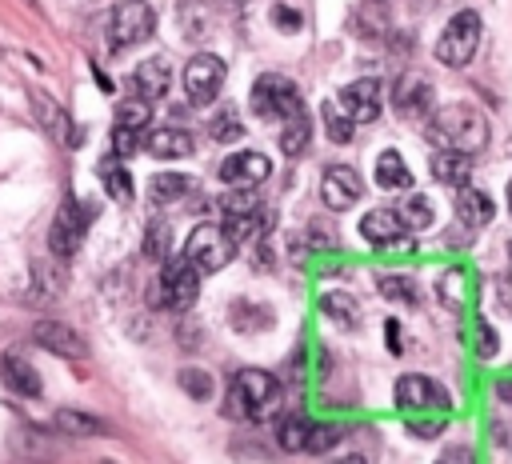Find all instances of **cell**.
I'll return each instance as SVG.
<instances>
[{
	"instance_id": "6da1fadb",
	"label": "cell",
	"mask_w": 512,
	"mask_h": 464,
	"mask_svg": "<svg viewBox=\"0 0 512 464\" xmlns=\"http://www.w3.org/2000/svg\"><path fill=\"white\" fill-rule=\"evenodd\" d=\"M424 136H428L436 148H444V152H464V156H472V152H480V148L488 144V120H484V112L472 108V104H444L440 112H432Z\"/></svg>"
},
{
	"instance_id": "7a4b0ae2",
	"label": "cell",
	"mask_w": 512,
	"mask_h": 464,
	"mask_svg": "<svg viewBox=\"0 0 512 464\" xmlns=\"http://www.w3.org/2000/svg\"><path fill=\"white\" fill-rule=\"evenodd\" d=\"M224 408H228V416L252 420V424L276 416V408H280V380L272 372H264V368H240L232 376V384H228Z\"/></svg>"
},
{
	"instance_id": "3957f363",
	"label": "cell",
	"mask_w": 512,
	"mask_h": 464,
	"mask_svg": "<svg viewBox=\"0 0 512 464\" xmlns=\"http://www.w3.org/2000/svg\"><path fill=\"white\" fill-rule=\"evenodd\" d=\"M480 32H484L480 12L460 8V12L444 24V32H440V40H436V60L448 64V68H464V64L476 56V48H480Z\"/></svg>"
},
{
	"instance_id": "277c9868",
	"label": "cell",
	"mask_w": 512,
	"mask_h": 464,
	"mask_svg": "<svg viewBox=\"0 0 512 464\" xmlns=\"http://www.w3.org/2000/svg\"><path fill=\"white\" fill-rule=\"evenodd\" d=\"M196 296H200V272L184 256L164 260V268H160V276L152 284V304L172 308V312H184V308L196 304Z\"/></svg>"
},
{
	"instance_id": "5b68a950",
	"label": "cell",
	"mask_w": 512,
	"mask_h": 464,
	"mask_svg": "<svg viewBox=\"0 0 512 464\" xmlns=\"http://www.w3.org/2000/svg\"><path fill=\"white\" fill-rule=\"evenodd\" d=\"M252 112L260 120H288L296 112H304V100H300V88L280 76V72H264L256 76L252 84Z\"/></svg>"
},
{
	"instance_id": "8992f818",
	"label": "cell",
	"mask_w": 512,
	"mask_h": 464,
	"mask_svg": "<svg viewBox=\"0 0 512 464\" xmlns=\"http://www.w3.org/2000/svg\"><path fill=\"white\" fill-rule=\"evenodd\" d=\"M232 256H236V244L220 224H196L184 240V260L196 272H220L224 264H232Z\"/></svg>"
},
{
	"instance_id": "52a82bcc",
	"label": "cell",
	"mask_w": 512,
	"mask_h": 464,
	"mask_svg": "<svg viewBox=\"0 0 512 464\" xmlns=\"http://www.w3.org/2000/svg\"><path fill=\"white\" fill-rule=\"evenodd\" d=\"M152 32H156V12L148 8V0H120L108 20V48L124 52V48L148 40Z\"/></svg>"
},
{
	"instance_id": "ba28073f",
	"label": "cell",
	"mask_w": 512,
	"mask_h": 464,
	"mask_svg": "<svg viewBox=\"0 0 512 464\" xmlns=\"http://www.w3.org/2000/svg\"><path fill=\"white\" fill-rule=\"evenodd\" d=\"M88 224H92V208H80V200H64V204L56 208L52 228H48V248H52V256H60V260L76 256L80 244H84Z\"/></svg>"
},
{
	"instance_id": "9c48e42d",
	"label": "cell",
	"mask_w": 512,
	"mask_h": 464,
	"mask_svg": "<svg viewBox=\"0 0 512 464\" xmlns=\"http://www.w3.org/2000/svg\"><path fill=\"white\" fill-rule=\"evenodd\" d=\"M224 88V60L212 56V52H196L188 64H184V92L192 104H208L216 100V92Z\"/></svg>"
},
{
	"instance_id": "30bf717a",
	"label": "cell",
	"mask_w": 512,
	"mask_h": 464,
	"mask_svg": "<svg viewBox=\"0 0 512 464\" xmlns=\"http://www.w3.org/2000/svg\"><path fill=\"white\" fill-rule=\"evenodd\" d=\"M336 104H340V112H344L352 124H372V120L380 116V108H384L380 80H376V76H360V80L344 84L340 96H336Z\"/></svg>"
},
{
	"instance_id": "8fae6325",
	"label": "cell",
	"mask_w": 512,
	"mask_h": 464,
	"mask_svg": "<svg viewBox=\"0 0 512 464\" xmlns=\"http://www.w3.org/2000/svg\"><path fill=\"white\" fill-rule=\"evenodd\" d=\"M360 192H364V180H360V172L348 168V164H332V168L320 176V200H324L332 212H344L348 204H356Z\"/></svg>"
},
{
	"instance_id": "7c38bea8",
	"label": "cell",
	"mask_w": 512,
	"mask_h": 464,
	"mask_svg": "<svg viewBox=\"0 0 512 464\" xmlns=\"http://www.w3.org/2000/svg\"><path fill=\"white\" fill-rule=\"evenodd\" d=\"M216 172H220V180H224L228 188H256V184L268 180L272 160H268L264 152H236V156H228Z\"/></svg>"
},
{
	"instance_id": "4fadbf2b",
	"label": "cell",
	"mask_w": 512,
	"mask_h": 464,
	"mask_svg": "<svg viewBox=\"0 0 512 464\" xmlns=\"http://www.w3.org/2000/svg\"><path fill=\"white\" fill-rule=\"evenodd\" d=\"M360 236L376 248H396V244H408V228L404 220L396 216V208H368L360 216Z\"/></svg>"
},
{
	"instance_id": "5bb4252c",
	"label": "cell",
	"mask_w": 512,
	"mask_h": 464,
	"mask_svg": "<svg viewBox=\"0 0 512 464\" xmlns=\"http://www.w3.org/2000/svg\"><path fill=\"white\" fill-rule=\"evenodd\" d=\"M396 404L400 408H416V412H424V408H444L448 404V392L432 380V376H420V372H408V376H400L396 380Z\"/></svg>"
},
{
	"instance_id": "9a60e30c",
	"label": "cell",
	"mask_w": 512,
	"mask_h": 464,
	"mask_svg": "<svg viewBox=\"0 0 512 464\" xmlns=\"http://www.w3.org/2000/svg\"><path fill=\"white\" fill-rule=\"evenodd\" d=\"M32 340H36L40 348L64 356V360H80V356H84V340H80L76 328H68L64 320H40V324L32 328Z\"/></svg>"
},
{
	"instance_id": "2e32d148",
	"label": "cell",
	"mask_w": 512,
	"mask_h": 464,
	"mask_svg": "<svg viewBox=\"0 0 512 464\" xmlns=\"http://www.w3.org/2000/svg\"><path fill=\"white\" fill-rule=\"evenodd\" d=\"M168 88H172V72H168V60H164V56H152V60L136 64V72H132V92H136V100L152 104V100H160Z\"/></svg>"
},
{
	"instance_id": "e0dca14e",
	"label": "cell",
	"mask_w": 512,
	"mask_h": 464,
	"mask_svg": "<svg viewBox=\"0 0 512 464\" xmlns=\"http://www.w3.org/2000/svg\"><path fill=\"white\" fill-rule=\"evenodd\" d=\"M144 152H152L156 160H180V156H192V132L184 128H152L144 140H140Z\"/></svg>"
},
{
	"instance_id": "ac0fdd59",
	"label": "cell",
	"mask_w": 512,
	"mask_h": 464,
	"mask_svg": "<svg viewBox=\"0 0 512 464\" xmlns=\"http://www.w3.org/2000/svg\"><path fill=\"white\" fill-rule=\"evenodd\" d=\"M36 120L48 128V136H56L64 148H80V132H76V124L68 120V112L56 104V100H48V96H36Z\"/></svg>"
},
{
	"instance_id": "d6986e66",
	"label": "cell",
	"mask_w": 512,
	"mask_h": 464,
	"mask_svg": "<svg viewBox=\"0 0 512 464\" xmlns=\"http://www.w3.org/2000/svg\"><path fill=\"white\" fill-rule=\"evenodd\" d=\"M0 376H4V384L16 392V396H40V376H36V368L24 360V356H16V352H4L0 356Z\"/></svg>"
},
{
	"instance_id": "ffe728a7",
	"label": "cell",
	"mask_w": 512,
	"mask_h": 464,
	"mask_svg": "<svg viewBox=\"0 0 512 464\" xmlns=\"http://www.w3.org/2000/svg\"><path fill=\"white\" fill-rule=\"evenodd\" d=\"M456 216L468 224V228H480V224H488L492 216H496V204H492V196L484 192V188H456Z\"/></svg>"
},
{
	"instance_id": "44dd1931",
	"label": "cell",
	"mask_w": 512,
	"mask_h": 464,
	"mask_svg": "<svg viewBox=\"0 0 512 464\" xmlns=\"http://www.w3.org/2000/svg\"><path fill=\"white\" fill-rule=\"evenodd\" d=\"M432 176H436L440 184H448V188H464L468 176H472V156L436 148V152H432Z\"/></svg>"
},
{
	"instance_id": "7402d4cb",
	"label": "cell",
	"mask_w": 512,
	"mask_h": 464,
	"mask_svg": "<svg viewBox=\"0 0 512 464\" xmlns=\"http://www.w3.org/2000/svg\"><path fill=\"white\" fill-rule=\"evenodd\" d=\"M96 176H100V184H104V192H108L112 200H120V204L132 200V176H128V168L120 164V156H104V160L96 164Z\"/></svg>"
},
{
	"instance_id": "603a6c76",
	"label": "cell",
	"mask_w": 512,
	"mask_h": 464,
	"mask_svg": "<svg viewBox=\"0 0 512 464\" xmlns=\"http://www.w3.org/2000/svg\"><path fill=\"white\" fill-rule=\"evenodd\" d=\"M396 108H400V116H428V108H432V84L428 80H404L400 88H396Z\"/></svg>"
},
{
	"instance_id": "cb8c5ba5",
	"label": "cell",
	"mask_w": 512,
	"mask_h": 464,
	"mask_svg": "<svg viewBox=\"0 0 512 464\" xmlns=\"http://www.w3.org/2000/svg\"><path fill=\"white\" fill-rule=\"evenodd\" d=\"M188 192H192V176H184V172H160V176L148 180L152 204H172V200H180Z\"/></svg>"
},
{
	"instance_id": "d4e9b609",
	"label": "cell",
	"mask_w": 512,
	"mask_h": 464,
	"mask_svg": "<svg viewBox=\"0 0 512 464\" xmlns=\"http://www.w3.org/2000/svg\"><path fill=\"white\" fill-rule=\"evenodd\" d=\"M308 140H312V120H308V112L288 116V120H284V132H280L284 156H300V152L308 148Z\"/></svg>"
},
{
	"instance_id": "484cf974",
	"label": "cell",
	"mask_w": 512,
	"mask_h": 464,
	"mask_svg": "<svg viewBox=\"0 0 512 464\" xmlns=\"http://www.w3.org/2000/svg\"><path fill=\"white\" fill-rule=\"evenodd\" d=\"M376 184L380 188H408L412 184V172L404 168V160H400V152H380L376 156Z\"/></svg>"
},
{
	"instance_id": "4316f807",
	"label": "cell",
	"mask_w": 512,
	"mask_h": 464,
	"mask_svg": "<svg viewBox=\"0 0 512 464\" xmlns=\"http://www.w3.org/2000/svg\"><path fill=\"white\" fill-rule=\"evenodd\" d=\"M396 216L404 220L408 232H424V228L432 224V204H428V196L412 192V196H404V204L396 208Z\"/></svg>"
},
{
	"instance_id": "83f0119b",
	"label": "cell",
	"mask_w": 512,
	"mask_h": 464,
	"mask_svg": "<svg viewBox=\"0 0 512 464\" xmlns=\"http://www.w3.org/2000/svg\"><path fill=\"white\" fill-rule=\"evenodd\" d=\"M304 436H308V420L304 416H280L276 420V444L284 452H304Z\"/></svg>"
},
{
	"instance_id": "f1b7e54d",
	"label": "cell",
	"mask_w": 512,
	"mask_h": 464,
	"mask_svg": "<svg viewBox=\"0 0 512 464\" xmlns=\"http://www.w3.org/2000/svg\"><path fill=\"white\" fill-rule=\"evenodd\" d=\"M220 212H224V220H232V216H256L260 212V200H256L252 188H232V192L220 196Z\"/></svg>"
},
{
	"instance_id": "f546056e",
	"label": "cell",
	"mask_w": 512,
	"mask_h": 464,
	"mask_svg": "<svg viewBox=\"0 0 512 464\" xmlns=\"http://www.w3.org/2000/svg\"><path fill=\"white\" fill-rule=\"evenodd\" d=\"M152 120V104H144V100H124V104H116V128H128V132H144V124Z\"/></svg>"
},
{
	"instance_id": "4dcf8cb0",
	"label": "cell",
	"mask_w": 512,
	"mask_h": 464,
	"mask_svg": "<svg viewBox=\"0 0 512 464\" xmlns=\"http://www.w3.org/2000/svg\"><path fill=\"white\" fill-rule=\"evenodd\" d=\"M320 312L332 316V320H340V324H352L360 316V308H356V300L348 292H324L320 296Z\"/></svg>"
},
{
	"instance_id": "1f68e13d",
	"label": "cell",
	"mask_w": 512,
	"mask_h": 464,
	"mask_svg": "<svg viewBox=\"0 0 512 464\" xmlns=\"http://www.w3.org/2000/svg\"><path fill=\"white\" fill-rule=\"evenodd\" d=\"M56 428L60 432H72V436H96V432H104V424L96 416H84V412H72V408H60L56 412Z\"/></svg>"
},
{
	"instance_id": "d6a6232c",
	"label": "cell",
	"mask_w": 512,
	"mask_h": 464,
	"mask_svg": "<svg viewBox=\"0 0 512 464\" xmlns=\"http://www.w3.org/2000/svg\"><path fill=\"white\" fill-rule=\"evenodd\" d=\"M340 436H344V428H340V424H308V436H304V452H312V456H324L332 444H340Z\"/></svg>"
},
{
	"instance_id": "836d02e7",
	"label": "cell",
	"mask_w": 512,
	"mask_h": 464,
	"mask_svg": "<svg viewBox=\"0 0 512 464\" xmlns=\"http://www.w3.org/2000/svg\"><path fill=\"white\" fill-rule=\"evenodd\" d=\"M468 344H472V352H476L480 360H492L496 348H500V340H496V332H492L488 320H472V328H468Z\"/></svg>"
},
{
	"instance_id": "e575fe53",
	"label": "cell",
	"mask_w": 512,
	"mask_h": 464,
	"mask_svg": "<svg viewBox=\"0 0 512 464\" xmlns=\"http://www.w3.org/2000/svg\"><path fill=\"white\" fill-rule=\"evenodd\" d=\"M320 116H324V128H328V136L336 140V144H348L352 140V120L340 112V104L332 100V104H324L320 108Z\"/></svg>"
},
{
	"instance_id": "d590c367",
	"label": "cell",
	"mask_w": 512,
	"mask_h": 464,
	"mask_svg": "<svg viewBox=\"0 0 512 464\" xmlns=\"http://www.w3.org/2000/svg\"><path fill=\"white\" fill-rule=\"evenodd\" d=\"M376 288L388 296V300H400V304H416V284L408 276H376Z\"/></svg>"
},
{
	"instance_id": "8d00e7d4",
	"label": "cell",
	"mask_w": 512,
	"mask_h": 464,
	"mask_svg": "<svg viewBox=\"0 0 512 464\" xmlns=\"http://www.w3.org/2000/svg\"><path fill=\"white\" fill-rule=\"evenodd\" d=\"M180 388L192 396V400H208L212 396V376L204 372V368H180Z\"/></svg>"
},
{
	"instance_id": "74e56055",
	"label": "cell",
	"mask_w": 512,
	"mask_h": 464,
	"mask_svg": "<svg viewBox=\"0 0 512 464\" xmlns=\"http://www.w3.org/2000/svg\"><path fill=\"white\" fill-rule=\"evenodd\" d=\"M144 256L148 260H168V224H160V220H152L148 224V232H144Z\"/></svg>"
},
{
	"instance_id": "f35d334b",
	"label": "cell",
	"mask_w": 512,
	"mask_h": 464,
	"mask_svg": "<svg viewBox=\"0 0 512 464\" xmlns=\"http://www.w3.org/2000/svg\"><path fill=\"white\" fill-rule=\"evenodd\" d=\"M208 128H212V136H216V140H224V144H232V140H240V136H244V128H240L236 112H228V108H224Z\"/></svg>"
},
{
	"instance_id": "ab89813d",
	"label": "cell",
	"mask_w": 512,
	"mask_h": 464,
	"mask_svg": "<svg viewBox=\"0 0 512 464\" xmlns=\"http://www.w3.org/2000/svg\"><path fill=\"white\" fill-rule=\"evenodd\" d=\"M32 276H36V300H56V296H60V288H64V276H60V272L48 276V268L36 264Z\"/></svg>"
},
{
	"instance_id": "60d3db41",
	"label": "cell",
	"mask_w": 512,
	"mask_h": 464,
	"mask_svg": "<svg viewBox=\"0 0 512 464\" xmlns=\"http://www.w3.org/2000/svg\"><path fill=\"white\" fill-rule=\"evenodd\" d=\"M132 152H140V132H128V128H116L112 132V156H132Z\"/></svg>"
},
{
	"instance_id": "b9f144b4",
	"label": "cell",
	"mask_w": 512,
	"mask_h": 464,
	"mask_svg": "<svg viewBox=\"0 0 512 464\" xmlns=\"http://www.w3.org/2000/svg\"><path fill=\"white\" fill-rule=\"evenodd\" d=\"M272 24H276L280 32H296V28L304 24V16H300L296 8H288V4H276V8H272Z\"/></svg>"
},
{
	"instance_id": "7bdbcfd3",
	"label": "cell",
	"mask_w": 512,
	"mask_h": 464,
	"mask_svg": "<svg viewBox=\"0 0 512 464\" xmlns=\"http://www.w3.org/2000/svg\"><path fill=\"white\" fill-rule=\"evenodd\" d=\"M436 464H472V452L468 448H448L444 456H436Z\"/></svg>"
},
{
	"instance_id": "ee69618b",
	"label": "cell",
	"mask_w": 512,
	"mask_h": 464,
	"mask_svg": "<svg viewBox=\"0 0 512 464\" xmlns=\"http://www.w3.org/2000/svg\"><path fill=\"white\" fill-rule=\"evenodd\" d=\"M496 288H500V300H504V308H512V272H504V276L496 280Z\"/></svg>"
},
{
	"instance_id": "f6af8a7d",
	"label": "cell",
	"mask_w": 512,
	"mask_h": 464,
	"mask_svg": "<svg viewBox=\"0 0 512 464\" xmlns=\"http://www.w3.org/2000/svg\"><path fill=\"white\" fill-rule=\"evenodd\" d=\"M384 328H388V344H392V352H400V324H396V320H388Z\"/></svg>"
},
{
	"instance_id": "bcb514c9",
	"label": "cell",
	"mask_w": 512,
	"mask_h": 464,
	"mask_svg": "<svg viewBox=\"0 0 512 464\" xmlns=\"http://www.w3.org/2000/svg\"><path fill=\"white\" fill-rule=\"evenodd\" d=\"M496 396H500L504 404H512V376H504V380L496 384Z\"/></svg>"
},
{
	"instance_id": "7dc6e473",
	"label": "cell",
	"mask_w": 512,
	"mask_h": 464,
	"mask_svg": "<svg viewBox=\"0 0 512 464\" xmlns=\"http://www.w3.org/2000/svg\"><path fill=\"white\" fill-rule=\"evenodd\" d=\"M328 464H364L360 456H340V460H328Z\"/></svg>"
},
{
	"instance_id": "c3c4849f",
	"label": "cell",
	"mask_w": 512,
	"mask_h": 464,
	"mask_svg": "<svg viewBox=\"0 0 512 464\" xmlns=\"http://www.w3.org/2000/svg\"><path fill=\"white\" fill-rule=\"evenodd\" d=\"M504 252H508V272H512V236H508V244H504Z\"/></svg>"
},
{
	"instance_id": "681fc988",
	"label": "cell",
	"mask_w": 512,
	"mask_h": 464,
	"mask_svg": "<svg viewBox=\"0 0 512 464\" xmlns=\"http://www.w3.org/2000/svg\"><path fill=\"white\" fill-rule=\"evenodd\" d=\"M508 212H512V180H508Z\"/></svg>"
},
{
	"instance_id": "f907efd6",
	"label": "cell",
	"mask_w": 512,
	"mask_h": 464,
	"mask_svg": "<svg viewBox=\"0 0 512 464\" xmlns=\"http://www.w3.org/2000/svg\"><path fill=\"white\" fill-rule=\"evenodd\" d=\"M232 4H240V8H244V4H252V0H232Z\"/></svg>"
}]
</instances>
